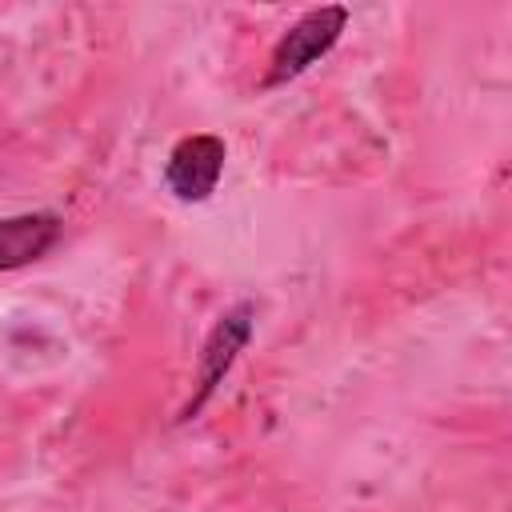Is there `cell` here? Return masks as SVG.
Wrapping results in <instances>:
<instances>
[{"mask_svg": "<svg viewBox=\"0 0 512 512\" xmlns=\"http://www.w3.org/2000/svg\"><path fill=\"white\" fill-rule=\"evenodd\" d=\"M60 232H64V220L56 212H20V216L0 220V272L24 268L48 256Z\"/></svg>", "mask_w": 512, "mask_h": 512, "instance_id": "277c9868", "label": "cell"}, {"mask_svg": "<svg viewBox=\"0 0 512 512\" xmlns=\"http://www.w3.org/2000/svg\"><path fill=\"white\" fill-rule=\"evenodd\" d=\"M348 24V8L344 4H324V8H312L304 12L272 48V60H268V76H264V88H280L288 80H296L300 72H308L320 56H328L340 40Z\"/></svg>", "mask_w": 512, "mask_h": 512, "instance_id": "6da1fadb", "label": "cell"}, {"mask_svg": "<svg viewBox=\"0 0 512 512\" xmlns=\"http://www.w3.org/2000/svg\"><path fill=\"white\" fill-rule=\"evenodd\" d=\"M224 140L212 136V132H196V136H184L172 152H168V164H164V184L176 200L184 204H200L216 192L220 184V172H224Z\"/></svg>", "mask_w": 512, "mask_h": 512, "instance_id": "7a4b0ae2", "label": "cell"}, {"mask_svg": "<svg viewBox=\"0 0 512 512\" xmlns=\"http://www.w3.org/2000/svg\"><path fill=\"white\" fill-rule=\"evenodd\" d=\"M248 336H252V304H236L232 312H224L216 320L212 336L204 340V356H200V392L188 400V408H184L180 420H192L200 412V404L216 392V384L224 380V372L232 368V360L248 344Z\"/></svg>", "mask_w": 512, "mask_h": 512, "instance_id": "3957f363", "label": "cell"}]
</instances>
